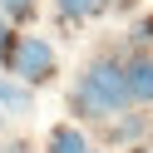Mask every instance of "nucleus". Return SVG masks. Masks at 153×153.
I'll return each instance as SVG.
<instances>
[{"label":"nucleus","instance_id":"1","mask_svg":"<svg viewBox=\"0 0 153 153\" xmlns=\"http://www.w3.org/2000/svg\"><path fill=\"white\" fill-rule=\"evenodd\" d=\"M69 104L84 114V119H109V114H123V104H133V94H128V69H119L114 59H94L89 69L79 74Z\"/></svg>","mask_w":153,"mask_h":153},{"label":"nucleus","instance_id":"2","mask_svg":"<svg viewBox=\"0 0 153 153\" xmlns=\"http://www.w3.org/2000/svg\"><path fill=\"white\" fill-rule=\"evenodd\" d=\"M10 69L20 74L25 84H45V79L54 74V50H50V40H40V35H20L15 50H10Z\"/></svg>","mask_w":153,"mask_h":153},{"label":"nucleus","instance_id":"3","mask_svg":"<svg viewBox=\"0 0 153 153\" xmlns=\"http://www.w3.org/2000/svg\"><path fill=\"white\" fill-rule=\"evenodd\" d=\"M128 94H133V104H153V59L148 54L128 64Z\"/></svg>","mask_w":153,"mask_h":153},{"label":"nucleus","instance_id":"4","mask_svg":"<svg viewBox=\"0 0 153 153\" xmlns=\"http://www.w3.org/2000/svg\"><path fill=\"white\" fill-rule=\"evenodd\" d=\"M50 153H89L84 128H74V123H54V128H50Z\"/></svg>","mask_w":153,"mask_h":153},{"label":"nucleus","instance_id":"5","mask_svg":"<svg viewBox=\"0 0 153 153\" xmlns=\"http://www.w3.org/2000/svg\"><path fill=\"white\" fill-rule=\"evenodd\" d=\"M0 104H5V109H15V114H30V89H20V84H5L0 79Z\"/></svg>","mask_w":153,"mask_h":153},{"label":"nucleus","instance_id":"6","mask_svg":"<svg viewBox=\"0 0 153 153\" xmlns=\"http://www.w3.org/2000/svg\"><path fill=\"white\" fill-rule=\"evenodd\" d=\"M94 10H104V0H59V15H94Z\"/></svg>","mask_w":153,"mask_h":153},{"label":"nucleus","instance_id":"7","mask_svg":"<svg viewBox=\"0 0 153 153\" xmlns=\"http://www.w3.org/2000/svg\"><path fill=\"white\" fill-rule=\"evenodd\" d=\"M0 15H15V20H30L35 0H0Z\"/></svg>","mask_w":153,"mask_h":153},{"label":"nucleus","instance_id":"8","mask_svg":"<svg viewBox=\"0 0 153 153\" xmlns=\"http://www.w3.org/2000/svg\"><path fill=\"white\" fill-rule=\"evenodd\" d=\"M133 40H138V45L153 40V20H138V25H133Z\"/></svg>","mask_w":153,"mask_h":153},{"label":"nucleus","instance_id":"9","mask_svg":"<svg viewBox=\"0 0 153 153\" xmlns=\"http://www.w3.org/2000/svg\"><path fill=\"white\" fill-rule=\"evenodd\" d=\"M5 35H10V30H5V15H0V50H5Z\"/></svg>","mask_w":153,"mask_h":153}]
</instances>
